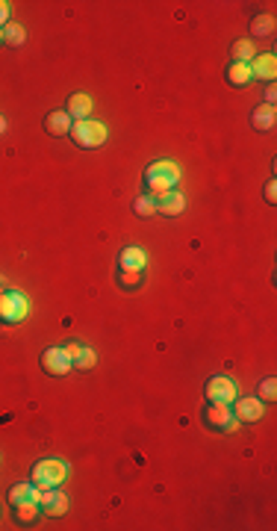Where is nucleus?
<instances>
[{"instance_id": "24", "label": "nucleus", "mask_w": 277, "mask_h": 531, "mask_svg": "<svg viewBox=\"0 0 277 531\" xmlns=\"http://www.w3.org/2000/svg\"><path fill=\"white\" fill-rule=\"evenodd\" d=\"M259 402H274L277 398V381L274 378H266V381H259V393H257Z\"/></svg>"}, {"instance_id": "22", "label": "nucleus", "mask_w": 277, "mask_h": 531, "mask_svg": "<svg viewBox=\"0 0 277 531\" xmlns=\"http://www.w3.org/2000/svg\"><path fill=\"white\" fill-rule=\"evenodd\" d=\"M133 213L142 215V219H151V215L156 213V201H154V198H148V195H139L136 201H133Z\"/></svg>"}, {"instance_id": "6", "label": "nucleus", "mask_w": 277, "mask_h": 531, "mask_svg": "<svg viewBox=\"0 0 277 531\" xmlns=\"http://www.w3.org/2000/svg\"><path fill=\"white\" fill-rule=\"evenodd\" d=\"M204 393H207L209 402H216V405H233L239 398V384L230 378H224V375H216V378L207 381Z\"/></svg>"}, {"instance_id": "20", "label": "nucleus", "mask_w": 277, "mask_h": 531, "mask_svg": "<svg viewBox=\"0 0 277 531\" xmlns=\"http://www.w3.org/2000/svg\"><path fill=\"white\" fill-rule=\"evenodd\" d=\"M251 32L259 39H266L274 32V15H257V18L251 21Z\"/></svg>"}, {"instance_id": "21", "label": "nucleus", "mask_w": 277, "mask_h": 531, "mask_svg": "<svg viewBox=\"0 0 277 531\" xmlns=\"http://www.w3.org/2000/svg\"><path fill=\"white\" fill-rule=\"evenodd\" d=\"M24 39H27V30H24L21 24H12V21H9V24L4 27V42H6V44H12V47H21V44H24Z\"/></svg>"}, {"instance_id": "19", "label": "nucleus", "mask_w": 277, "mask_h": 531, "mask_svg": "<svg viewBox=\"0 0 277 531\" xmlns=\"http://www.w3.org/2000/svg\"><path fill=\"white\" fill-rule=\"evenodd\" d=\"M230 54H233V62H251L257 56V47L251 39H239V42H233Z\"/></svg>"}, {"instance_id": "23", "label": "nucleus", "mask_w": 277, "mask_h": 531, "mask_svg": "<svg viewBox=\"0 0 277 531\" xmlns=\"http://www.w3.org/2000/svg\"><path fill=\"white\" fill-rule=\"evenodd\" d=\"M94 363H97L94 352L83 345V348H80V354L74 357V369H94Z\"/></svg>"}, {"instance_id": "9", "label": "nucleus", "mask_w": 277, "mask_h": 531, "mask_svg": "<svg viewBox=\"0 0 277 531\" xmlns=\"http://www.w3.org/2000/svg\"><path fill=\"white\" fill-rule=\"evenodd\" d=\"M236 410H233V417H236V422H259L266 417V407H263V402L254 395V398H236Z\"/></svg>"}, {"instance_id": "4", "label": "nucleus", "mask_w": 277, "mask_h": 531, "mask_svg": "<svg viewBox=\"0 0 277 531\" xmlns=\"http://www.w3.org/2000/svg\"><path fill=\"white\" fill-rule=\"evenodd\" d=\"M68 136L74 139L77 148H86V151H92V148H101V145L106 142V127H104L101 121H92V119L74 121Z\"/></svg>"}, {"instance_id": "28", "label": "nucleus", "mask_w": 277, "mask_h": 531, "mask_svg": "<svg viewBox=\"0 0 277 531\" xmlns=\"http://www.w3.org/2000/svg\"><path fill=\"white\" fill-rule=\"evenodd\" d=\"M80 348H83V345H80V342H68V345H65V354H68V357H71V363H74V357L80 354Z\"/></svg>"}, {"instance_id": "17", "label": "nucleus", "mask_w": 277, "mask_h": 531, "mask_svg": "<svg viewBox=\"0 0 277 531\" xmlns=\"http://www.w3.org/2000/svg\"><path fill=\"white\" fill-rule=\"evenodd\" d=\"M254 77H251V65L248 62H233L230 68H227V83L230 86H236V89H242V86H248Z\"/></svg>"}, {"instance_id": "29", "label": "nucleus", "mask_w": 277, "mask_h": 531, "mask_svg": "<svg viewBox=\"0 0 277 531\" xmlns=\"http://www.w3.org/2000/svg\"><path fill=\"white\" fill-rule=\"evenodd\" d=\"M274 97H277V89H274V83H269V89H266V104L274 107Z\"/></svg>"}, {"instance_id": "12", "label": "nucleus", "mask_w": 277, "mask_h": 531, "mask_svg": "<svg viewBox=\"0 0 277 531\" xmlns=\"http://www.w3.org/2000/svg\"><path fill=\"white\" fill-rule=\"evenodd\" d=\"M148 266V254L142 248H124L118 254V272H144Z\"/></svg>"}, {"instance_id": "1", "label": "nucleus", "mask_w": 277, "mask_h": 531, "mask_svg": "<svg viewBox=\"0 0 277 531\" xmlns=\"http://www.w3.org/2000/svg\"><path fill=\"white\" fill-rule=\"evenodd\" d=\"M177 184H180V169H177V162L171 160H159V162H151L148 172H144V195L159 201L162 195H168Z\"/></svg>"}, {"instance_id": "2", "label": "nucleus", "mask_w": 277, "mask_h": 531, "mask_svg": "<svg viewBox=\"0 0 277 531\" xmlns=\"http://www.w3.org/2000/svg\"><path fill=\"white\" fill-rule=\"evenodd\" d=\"M65 478H68V463H62L56 458H44L32 467V484H36L39 490L59 487Z\"/></svg>"}, {"instance_id": "3", "label": "nucleus", "mask_w": 277, "mask_h": 531, "mask_svg": "<svg viewBox=\"0 0 277 531\" xmlns=\"http://www.w3.org/2000/svg\"><path fill=\"white\" fill-rule=\"evenodd\" d=\"M30 316V302L24 292H0V325H21Z\"/></svg>"}, {"instance_id": "14", "label": "nucleus", "mask_w": 277, "mask_h": 531, "mask_svg": "<svg viewBox=\"0 0 277 531\" xmlns=\"http://www.w3.org/2000/svg\"><path fill=\"white\" fill-rule=\"evenodd\" d=\"M39 496H42V490L32 484V481H21V484H12L9 487V502H12V508L15 505H24V502H39Z\"/></svg>"}, {"instance_id": "25", "label": "nucleus", "mask_w": 277, "mask_h": 531, "mask_svg": "<svg viewBox=\"0 0 277 531\" xmlns=\"http://www.w3.org/2000/svg\"><path fill=\"white\" fill-rule=\"evenodd\" d=\"M142 280H144V272H118V284H121L124 290L142 287Z\"/></svg>"}, {"instance_id": "16", "label": "nucleus", "mask_w": 277, "mask_h": 531, "mask_svg": "<svg viewBox=\"0 0 277 531\" xmlns=\"http://www.w3.org/2000/svg\"><path fill=\"white\" fill-rule=\"evenodd\" d=\"M274 107H269V104H259L254 112H251V124H254V130H259V133H266V130H271L274 127Z\"/></svg>"}, {"instance_id": "5", "label": "nucleus", "mask_w": 277, "mask_h": 531, "mask_svg": "<svg viewBox=\"0 0 277 531\" xmlns=\"http://www.w3.org/2000/svg\"><path fill=\"white\" fill-rule=\"evenodd\" d=\"M204 422H207V428L221 431V434H233V431L239 428V422L233 417V407L230 405H216V402H209V407H204Z\"/></svg>"}, {"instance_id": "30", "label": "nucleus", "mask_w": 277, "mask_h": 531, "mask_svg": "<svg viewBox=\"0 0 277 531\" xmlns=\"http://www.w3.org/2000/svg\"><path fill=\"white\" fill-rule=\"evenodd\" d=\"M4 133H6V119L0 115V136H4Z\"/></svg>"}, {"instance_id": "10", "label": "nucleus", "mask_w": 277, "mask_h": 531, "mask_svg": "<svg viewBox=\"0 0 277 531\" xmlns=\"http://www.w3.org/2000/svg\"><path fill=\"white\" fill-rule=\"evenodd\" d=\"M248 65H251V77L274 83V77H277V56L274 54H257Z\"/></svg>"}, {"instance_id": "26", "label": "nucleus", "mask_w": 277, "mask_h": 531, "mask_svg": "<svg viewBox=\"0 0 277 531\" xmlns=\"http://www.w3.org/2000/svg\"><path fill=\"white\" fill-rule=\"evenodd\" d=\"M266 201L277 204V184H274V180H269V184H266Z\"/></svg>"}, {"instance_id": "13", "label": "nucleus", "mask_w": 277, "mask_h": 531, "mask_svg": "<svg viewBox=\"0 0 277 531\" xmlns=\"http://www.w3.org/2000/svg\"><path fill=\"white\" fill-rule=\"evenodd\" d=\"M92 107H94L92 97L83 95V92H77V95L68 97V107H65V112L71 115V121H86L89 115H92Z\"/></svg>"}, {"instance_id": "11", "label": "nucleus", "mask_w": 277, "mask_h": 531, "mask_svg": "<svg viewBox=\"0 0 277 531\" xmlns=\"http://www.w3.org/2000/svg\"><path fill=\"white\" fill-rule=\"evenodd\" d=\"M71 115L65 112V109H56V112H47L44 115V130H47V136H68L71 133Z\"/></svg>"}, {"instance_id": "7", "label": "nucleus", "mask_w": 277, "mask_h": 531, "mask_svg": "<svg viewBox=\"0 0 277 531\" xmlns=\"http://www.w3.org/2000/svg\"><path fill=\"white\" fill-rule=\"evenodd\" d=\"M39 508H42V513H47V517H65L71 508V499L59 487H51V490H42Z\"/></svg>"}, {"instance_id": "27", "label": "nucleus", "mask_w": 277, "mask_h": 531, "mask_svg": "<svg viewBox=\"0 0 277 531\" xmlns=\"http://www.w3.org/2000/svg\"><path fill=\"white\" fill-rule=\"evenodd\" d=\"M6 24H9V4L0 0V27H6Z\"/></svg>"}, {"instance_id": "15", "label": "nucleus", "mask_w": 277, "mask_h": 531, "mask_svg": "<svg viewBox=\"0 0 277 531\" xmlns=\"http://www.w3.org/2000/svg\"><path fill=\"white\" fill-rule=\"evenodd\" d=\"M183 210H186V198L177 189H171L168 195H162L156 201V213H162V215H180Z\"/></svg>"}, {"instance_id": "18", "label": "nucleus", "mask_w": 277, "mask_h": 531, "mask_svg": "<svg viewBox=\"0 0 277 531\" xmlns=\"http://www.w3.org/2000/svg\"><path fill=\"white\" fill-rule=\"evenodd\" d=\"M39 513H42L39 502H24V505H15V520H18L21 525H32V523L39 520Z\"/></svg>"}, {"instance_id": "31", "label": "nucleus", "mask_w": 277, "mask_h": 531, "mask_svg": "<svg viewBox=\"0 0 277 531\" xmlns=\"http://www.w3.org/2000/svg\"><path fill=\"white\" fill-rule=\"evenodd\" d=\"M0 44H6V42H4V27H0Z\"/></svg>"}, {"instance_id": "8", "label": "nucleus", "mask_w": 277, "mask_h": 531, "mask_svg": "<svg viewBox=\"0 0 277 531\" xmlns=\"http://www.w3.org/2000/svg\"><path fill=\"white\" fill-rule=\"evenodd\" d=\"M42 369L54 378H62L74 369V363H71L68 354H65V348H47V352L42 354Z\"/></svg>"}]
</instances>
